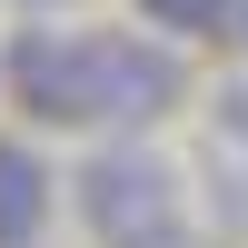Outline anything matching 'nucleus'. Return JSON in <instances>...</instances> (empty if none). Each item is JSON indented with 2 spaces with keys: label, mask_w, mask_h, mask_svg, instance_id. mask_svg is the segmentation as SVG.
Returning a JSON list of instances; mask_svg holds the SVG:
<instances>
[{
  "label": "nucleus",
  "mask_w": 248,
  "mask_h": 248,
  "mask_svg": "<svg viewBox=\"0 0 248 248\" xmlns=\"http://www.w3.org/2000/svg\"><path fill=\"white\" fill-rule=\"evenodd\" d=\"M10 99L50 129H90L99 119V40L90 30H20L10 60H0Z\"/></svg>",
  "instance_id": "2"
},
{
  "label": "nucleus",
  "mask_w": 248,
  "mask_h": 248,
  "mask_svg": "<svg viewBox=\"0 0 248 248\" xmlns=\"http://www.w3.org/2000/svg\"><path fill=\"white\" fill-rule=\"evenodd\" d=\"M149 10V30H189V40H229V0H139Z\"/></svg>",
  "instance_id": "5"
},
{
  "label": "nucleus",
  "mask_w": 248,
  "mask_h": 248,
  "mask_svg": "<svg viewBox=\"0 0 248 248\" xmlns=\"http://www.w3.org/2000/svg\"><path fill=\"white\" fill-rule=\"evenodd\" d=\"M50 229V169L30 139H0V248H40Z\"/></svg>",
  "instance_id": "4"
},
{
  "label": "nucleus",
  "mask_w": 248,
  "mask_h": 248,
  "mask_svg": "<svg viewBox=\"0 0 248 248\" xmlns=\"http://www.w3.org/2000/svg\"><path fill=\"white\" fill-rule=\"evenodd\" d=\"M79 209H90L99 248H179V179L139 139H119L79 169Z\"/></svg>",
  "instance_id": "1"
},
{
  "label": "nucleus",
  "mask_w": 248,
  "mask_h": 248,
  "mask_svg": "<svg viewBox=\"0 0 248 248\" xmlns=\"http://www.w3.org/2000/svg\"><path fill=\"white\" fill-rule=\"evenodd\" d=\"M90 40H99V119L149 129L179 109V60L159 40H139V30H90Z\"/></svg>",
  "instance_id": "3"
},
{
  "label": "nucleus",
  "mask_w": 248,
  "mask_h": 248,
  "mask_svg": "<svg viewBox=\"0 0 248 248\" xmlns=\"http://www.w3.org/2000/svg\"><path fill=\"white\" fill-rule=\"evenodd\" d=\"M20 10H60V0H20Z\"/></svg>",
  "instance_id": "7"
},
{
  "label": "nucleus",
  "mask_w": 248,
  "mask_h": 248,
  "mask_svg": "<svg viewBox=\"0 0 248 248\" xmlns=\"http://www.w3.org/2000/svg\"><path fill=\"white\" fill-rule=\"evenodd\" d=\"M229 40H238V50H248V0H229Z\"/></svg>",
  "instance_id": "6"
}]
</instances>
